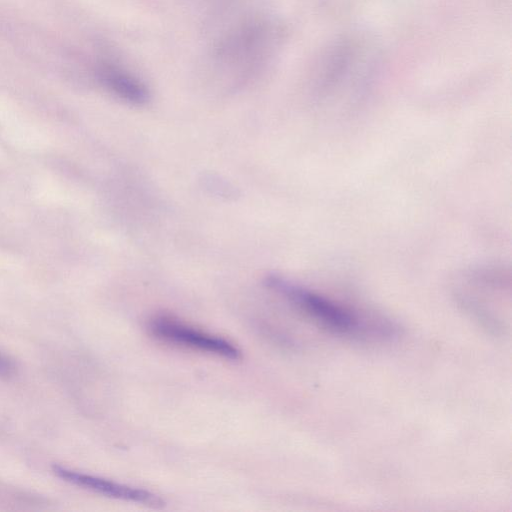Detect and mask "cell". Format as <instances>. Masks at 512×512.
<instances>
[{"instance_id": "obj_1", "label": "cell", "mask_w": 512, "mask_h": 512, "mask_svg": "<svg viewBox=\"0 0 512 512\" xmlns=\"http://www.w3.org/2000/svg\"><path fill=\"white\" fill-rule=\"evenodd\" d=\"M278 42L275 22L261 14L245 15L224 27L213 40L204 68L218 80L245 83L267 68Z\"/></svg>"}, {"instance_id": "obj_2", "label": "cell", "mask_w": 512, "mask_h": 512, "mask_svg": "<svg viewBox=\"0 0 512 512\" xmlns=\"http://www.w3.org/2000/svg\"><path fill=\"white\" fill-rule=\"evenodd\" d=\"M267 283L322 327L343 335L364 334V320L349 308L276 276L269 277Z\"/></svg>"}, {"instance_id": "obj_3", "label": "cell", "mask_w": 512, "mask_h": 512, "mask_svg": "<svg viewBox=\"0 0 512 512\" xmlns=\"http://www.w3.org/2000/svg\"><path fill=\"white\" fill-rule=\"evenodd\" d=\"M149 330L154 336L166 342L227 359L236 360L241 357L240 350L229 341L190 328L172 318L156 317L150 322Z\"/></svg>"}, {"instance_id": "obj_4", "label": "cell", "mask_w": 512, "mask_h": 512, "mask_svg": "<svg viewBox=\"0 0 512 512\" xmlns=\"http://www.w3.org/2000/svg\"><path fill=\"white\" fill-rule=\"evenodd\" d=\"M52 470L63 481L106 497L135 502L154 508L162 507L165 504L158 495L144 489L131 487L60 465H54Z\"/></svg>"}, {"instance_id": "obj_5", "label": "cell", "mask_w": 512, "mask_h": 512, "mask_svg": "<svg viewBox=\"0 0 512 512\" xmlns=\"http://www.w3.org/2000/svg\"><path fill=\"white\" fill-rule=\"evenodd\" d=\"M96 77L106 90L129 104L143 105L149 100V90L144 82L119 63H99Z\"/></svg>"}, {"instance_id": "obj_6", "label": "cell", "mask_w": 512, "mask_h": 512, "mask_svg": "<svg viewBox=\"0 0 512 512\" xmlns=\"http://www.w3.org/2000/svg\"><path fill=\"white\" fill-rule=\"evenodd\" d=\"M188 5L206 24L219 25L231 19L241 0H186Z\"/></svg>"}]
</instances>
